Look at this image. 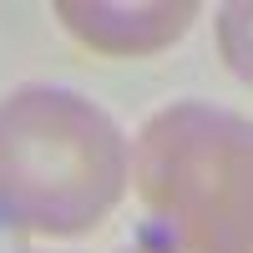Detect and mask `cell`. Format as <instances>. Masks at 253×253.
<instances>
[{
	"mask_svg": "<svg viewBox=\"0 0 253 253\" xmlns=\"http://www.w3.org/2000/svg\"><path fill=\"white\" fill-rule=\"evenodd\" d=\"M132 187V142L107 107L26 81L0 96V213L41 238L101 228Z\"/></svg>",
	"mask_w": 253,
	"mask_h": 253,
	"instance_id": "obj_1",
	"label": "cell"
},
{
	"mask_svg": "<svg viewBox=\"0 0 253 253\" xmlns=\"http://www.w3.org/2000/svg\"><path fill=\"white\" fill-rule=\"evenodd\" d=\"M132 187L177 253H253V117L172 101L142 122Z\"/></svg>",
	"mask_w": 253,
	"mask_h": 253,
	"instance_id": "obj_2",
	"label": "cell"
},
{
	"mask_svg": "<svg viewBox=\"0 0 253 253\" xmlns=\"http://www.w3.org/2000/svg\"><path fill=\"white\" fill-rule=\"evenodd\" d=\"M56 15L81 46L107 56H152L187 36L198 0H56Z\"/></svg>",
	"mask_w": 253,
	"mask_h": 253,
	"instance_id": "obj_3",
	"label": "cell"
},
{
	"mask_svg": "<svg viewBox=\"0 0 253 253\" xmlns=\"http://www.w3.org/2000/svg\"><path fill=\"white\" fill-rule=\"evenodd\" d=\"M218 41H223V61L233 66V76L253 86V0L218 10Z\"/></svg>",
	"mask_w": 253,
	"mask_h": 253,
	"instance_id": "obj_4",
	"label": "cell"
},
{
	"mask_svg": "<svg viewBox=\"0 0 253 253\" xmlns=\"http://www.w3.org/2000/svg\"><path fill=\"white\" fill-rule=\"evenodd\" d=\"M117 253H177V248H167V243H152V238H137V243H126Z\"/></svg>",
	"mask_w": 253,
	"mask_h": 253,
	"instance_id": "obj_5",
	"label": "cell"
}]
</instances>
